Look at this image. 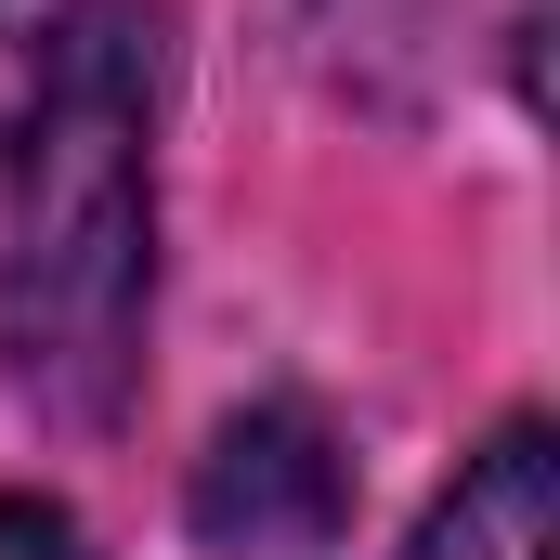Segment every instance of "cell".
Instances as JSON below:
<instances>
[{"label": "cell", "mask_w": 560, "mask_h": 560, "mask_svg": "<svg viewBox=\"0 0 560 560\" xmlns=\"http://www.w3.org/2000/svg\"><path fill=\"white\" fill-rule=\"evenodd\" d=\"M548 548H560V443L548 430H495L456 469V495L418 522L405 560H548Z\"/></svg>", "instance_id": "3"}, {"label": "cell", "mask_w": 560, "mask_h": 560, "mask_svg": "<svg viewBox=\"0 0 560 560\" xmlns=\"http://www.w3.org/2000/svg\"><path fill=\"white\" fill-rule=\"evenodd\" d=\"M0 560H92L52 495H0Z\"/></svg>", "instance_id": "4"}, {"label": "cell", "mask_w": 560, "mask_h": 560, "mask_svg": "<svg viewBox=\"0 0 560 560\" xmlns=\"http://www.w3.org/2000/svg\"><path fill=\"white\" fill-rule=\"evenodd\" d=\"M352 522V469L300 405H248L196 456V535L222 560H326Z\"/></svg>", "instance_id": "2"}, {"label": "cell", "mask_w": 560, "mask_h": 560, "mask_svg": "<svg viewBox=\"0 0 560 560\" xmlns=\"http://www.w3.org/2000/svg\"><path fill=\"white\" fill-rule=\"evenodd\" d=\"M143 105H156V39L131 0H79L26 66L0 183V352L13 392L52 418H105L143 352V287H156Z\"/></svg>", "instance_id": "1"}]
</instances>
